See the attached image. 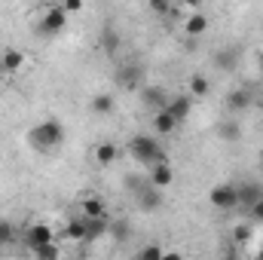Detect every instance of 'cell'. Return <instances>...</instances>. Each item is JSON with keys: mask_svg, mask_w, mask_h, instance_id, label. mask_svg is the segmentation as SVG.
Here are the masks:
<instances>
[{"mask_svg": "<svg viewBox=\"0 0 263 260\" xmlns=\"http://www.w3.org/2000/svg\"><path fill=\"white\" fill-rule=\"evenodd\" d=\"M12 242H15V227L0 217V248H3V245H12Z\"/></svg>", "mask_w": 263, "mask_h": 260, "instance_id": "27", "label": "cell"}, {"mask_svg": "<svg viewBox=\"0 0 263 260\" xmlns=\"http://www.w3.org/2000/svg\"><path fill=\"white\" fill-rule=\"evenodd\" d=\"M254 104H257V107H260V110H263V92H260V95H257V98H254Z\"/></svg>", "mask_w": 263, "mask_h": 260, "instance_id": "34", "label": "cell"}, {"mask_svg": "<svg viewBox=\"0 0 263 260\" xmlns=\"http://www.w3.org/2000/svg\"><path fill=\"white\" fill-rule=\"evenodd\" d=\"M162 254H165V248L159 242H147V245H141V251H138L135 260H162Z\"/></svg>", "mask_w": 263, "mask_h": 260, "instance_id": "23", "label": "cell"}, {"mask_svg": "<svg viewBox=\"0 0 263 260\" xmlns=\"http://www.w3.org/2000/svg\"><path fill=\"white\" fill-rule=\"evenodd\" d=\"M28 144L40 153H49V150H59L65 144V126L59 120H43L37 123L34 129L28 132Z\"/></svg>", "mask_w": 263, "mask_h": 260, "instance_id": "1", "label": "cell"}, {"mask_svg": "<svg viewBox=\"0 0 263 260\" xmlns=\"http://www.w3.org/2000/svg\"><path fill=\"white\" fill-rule=\"evenodd\" d=\"M260 196H263V190L257 187V184H242V187H239V205L251 211V208L257 205V199H260Z\"/></svg>", "mask_w": 263, "mask_h": 260, "instance_id": "17", "label": "cell"}, {"mask_svg": "<svg viewBox=\"0 0 263 260\" xmlns=\"http://www.w3.org/2000/svg\"><path fill=\"white\" fill-rule=\"evenodd\" d=\"M80 214L89 217V220H95V217H107V205H104L98 196H83V202H80Z\"/></svg>", "mask_w": 263, "mask_h": 260, "instance_id": "11", "label": "cell"}, {"mask_svg": "<svg viewBox=\"0 0 263 260\" xmlns=\"http://www.w3.org/2000/svg\"><path fill=\"white\" fill-rule=\"evenodd\" d=\"M3 73H6V70H3V62H0V77H3Z\"/></svg>", "mask_w": 263, "mask_h": 260, "instance_id": "37", "label": "cell"}, {"mask_svg": "<svg viewBox=\"0 0 263 260\" xmlns=\"http://www.w3.org/2000/svg\"><path fill=\"white\" fill-rule=\"evenodd\" d=\"M178 126H181V123H178L168 110H156V114H153V129H156V135H172Z\"/></svg>", "mask_w": 263, "mask_h": 260, "instance_id": "15", "label": "cell"}, {"mask_svg": "<svg viewBox=\"0 0 263 260\" xmlns=\"http://www.w3.org/2000/svg\"><path fill=\"white\" fill-rule=\"evenodd\" d=\"M162 260H184V254H181V251H165Z\"/></svg>", "mask_w": 263, "mask_h": 260, "instance_id": "33", "label": "cell"}, {"mask_svg": "<svg viewBox=\"0 0 263 260\" xmlns=\"http://www.w3.org/2000/svg\"><path fill=\"white\" fill-rule=\"evenodd\" d=\"M254 104V95L248 92V89H233L230 95H227V107L230 110H245V107H251Z\"/></svg>", "mask_w": 263, "mask_h": 260, "instance_id": "14", "label": "cell"}, {"mask_svg": "<svg viewBox=\"0 0 263 260\" xmlns=\"http://www.w3.org/2000/svg\"><path fill=\"white\" fill-rule=\"evenodd\" d=\"M172 181H175V172H172V165H168L165 159H162V162H156V165H150V187L165 190Z\"/></svg>", "mask_w": 263, "mask_h": 260, "instance_id": "7", "label": "cell"}, {"mask_svg": "<svg viewBox=\"0 0 263 260\" xmlns=\"http://www.w3.org/2000/svg\"><path fill=\"white\" fill-rule=\"evenodd\" d=\"M65 239H70V242H86V217L83 214H73V217H67L65 224Z\"/></svg>", "mask_w": 263, "mask_h": 260, "instance_id": "12", "label": "cell"}, {"mask_svg": "<svg viewBox=\"0 0 263 260\" xmlns=\"http://www.w3.org/2000/svg\"><path fill=\"white\" fill-rule=\"evenodd\" d=\"M92 110L95 114H110L114 110V98L110 95H95L92 98Z\"/></svg>", "mask_w": 263, "mask_h": 260, "instance_id": "26", "label": "cell"}, {"mask_svg": "<svg viewBox=\"0 0 263 260\" xmlns=\"http://www.w3.org/2000/svg\"><path fill=\"white\" fill-rule=\"evenodd\" d=\"M260 73H263V52H260Z\"/></svg>", "mask_w": 263, "mask_h": 260, "instance_id": "38", "label": "cell"}, {"mask_svg": "<svg viewBox=\"0 0 263 260\" xmlns=\"http://www.w3.org/2000/svg\"><path fill=\"white\" fill-rule=\"evenodd\" d=\"M62 9H65V12H80L83 3H80V0H67V3H62Z\"/></svg>", "mask_w": 263, "mask_h": 260, "instance_id": "31", "label": "cell"}, {"mask_svg": "<svg viewBox=\"0 0 263 260\" xmlns=\"http://www.w3.org/2000/svg\"><path fill=\"white\" fill-rule=\"evenodd\" d=\"M141 77H144V67L141 65H123L120 67V73H117V83L123 86V89H138V83H141Z\"/></svg>", "mask_w": 263, "mask_h": 260, "instance_id": "9", "label": "cell"}, {"mask_svg": "<svg viewBox=\"0 0 263 260\" xmlns=\"http://www.w3.org/2000/svg\"><path fill=\"white\" fill-rule=\"evenodd\" d=\"M129 153L138 162H144V165H156V162L165 159V156H162V147L156 144L153 135H135L129 141Z\"/></svg>", "mask_w": 263, "mask_h": 260, "instance_id": "2", "label": "cell"}, {"mask_svg": "<svg viewBox=\"0 0 263 260\" xmlns=\"http://www.w3.org/2000/svg\"><path fill=\"white\" fill-rule=\"evenodd\" d=\"M101 46H104L107 55H114V52L120 49V34H117L114 25H104V31H101Z\"/></svg>", "mask_w": 263, "mask_h": 260, "instance_id": "21", "label": "cell"}, {"mask_svg": "<svg viewBox=\"0 0 263 260\" xmlns=\"http://www.w3.org/2000/svg\"><path fill=\"white\" fill-rule=\"evenodd\" d=\"M251 236H254V227H251V224H239V227L233 230V242H236V245L251 242Z\"/></svg>", "mask_w": 263, "mask_h": 260, "instance_id": "24", "label": "cell"}, {"mask_svg": "<svg viewBox=\"0 0 263 260\" xmlns=\"http://www.w3.org/2000/svg\"><path fill=\"white\" fill-rule=\"evenodd\" d=\"M55 242V233H52V227H46V224H34V227H28V233H25V245L31 248V251H40V248H46V245H52Z\"/></svg>", "mask_w": 263, "mask_h": 260, "instance_id": "5", "label": "cell"}, {"mask_svg": "<svg viewBox=\"0 0 263 260\" xmlns=\"http://www.w3.org/2000/svg\"><path fill=\"white\" fill-rule=\"evenodd\" d=\"M107 233H110V217H95V220L86 217V242L83 245H92V242L104 239Z\"/></svg>", "mask_w": 263, "mask_h": 260, "instance_id": "8", "label": "cell"}, {"mask_svg": "<svg viewBox=\"0 0 263 260\" xmlns=\"http://www.w3.org/2000/svg\"><path fill=\"white\" fill-rule=\"evenodd\" d=\"M208 92H211V83H208V77L193 73V77H190V98H205Z\"/></svg>", "mask_w": 263, "mask_h": 260, "instance_id": "22", "label": "cell"}, {"mask_svg": "<svg viewBox=\"0 0 263 260\" xmlns=\"http://www.w3.org/2000/svg\"><path fill=\"white\" fill-rule=\"evenodd\" d=\"M159 202H162V196L156 187H144V190H138V205L144 208V211H153V208H159Z\"/></svg>", "mask_w": 263, "mask_h": 260, "instance_id": "19", "label": "cell"}, {"mask_svg": "<svg viewBox=\"0 0 263 260\" xmlns=\"http://www.w3.org/2000/svg\"><path fill=\"white\" fill-rule=\"evenodd\" d=\"M239 135H242L239 123H223V126H220V138H223V141H239Z\"/></svg>", "mask_w": 263, "mask_h": 260, "instance_id": "28", "label": "cell"}, {"mask_svg": "<svg viewBox=\"0 0 263 260\" xmlns=\"http://www.w3.org/2000/svg\"><path fill=\"white\" fill-rule=\"evenodd\" d=\"M236 65V52H230V49H223V52H217V67H233Z\"/></svg>", "mask_w": 263, "mask_h": 260, "instance_id": "29", "label": "cell"}, {"mask_svg": "<svg viewBox=\"0 0 263 260\" xmlns=\"http://www.w3.org/2000/svg\"><path fill=\"white\" fill-rule=\"evenodd\" d=\"M257 260H263V245H260V251H257Z\"/></svg>", "mask_w": 263, "mask_h": 260, "instance_id": "36", "label": "cell"}, {"mask_svg": "<svg viewBox=\"0 0 263 260\" xmlns=\"http://www.w3.org/2000/svg\"><path fill=\"white\" fill-rule=\"evenodd\" d=\"M59 257H62V245H59V242H52V245L34 251V260H59Z\"/></svg>", "mask_w": 263, "mask_h": 260, "instance_id": "25", "label": "cell"}, {"mask_svg": "<svg viewBox=\"0 0 263 260\" xmlns=\"http://www.w3.org/2000/svg\"><path fill=\"white\" fill-rule=\"evenodd\" d=\"M67 25V12L62 6H49L46 9V15L37 22V34H43V37H55V34H62Z\"/></svg>", "mask_w": 263, "mask_h": 260, "instance_id": "3", "label": "cell"}, {"mask_svg": "<svg viewBox=\"0 0 263 260\" xmlns=\"http://www.w3.org/2000/svg\"><path fill=\"white\" fill-rule=\"evenodd\" d=\"M141 101H144V107H150L156 114V110H165L168 107V92L162 86H144L141 89Z\"/></svg>", "mask_w": 263, "mask_h": 260, "instance_id": "6", "label": "cell"}, {"mask_svg": "<svg viewBox=\"0 0 263 260\" xmlns=\"http://www.w3.org/2000/svg\"><path fill=\"white\" fill-rule=\"evenodd\" d=\"M117 153H120V147H117L114 141H104V144L95 147V162H98V165H110V162L117 159Z\"/></svg>", "mask_w": 263, "mask_h": 260, "instance_id": "18", "label": "cell"}, {"mask_svg": "<svg viewBox=\"0 0 263 260\" xmlns=\"http://www.w3.org/2000/svg\"><path fill=\"white\" fill-rule=\"evenodd\" d=\"M107 236H114L120 245H123V242H129V239H132V224L126 220V217H117V220H110V233H107Z\"/></svg>", "mask_w": 263, "mask_h": 260, "instance_id": "20", "label": "cell"}, {"mask_svg": "<svg viewBox=\"0 0 263 260\" xmlns=\"http://www.w3.org/2000/svg\"><path fill=\"white\" fill-rule=\"evenodd\" d=\"M251 217H254V220H263V196L257 199V205L251 208Z\"/></svg>", "mask_w": 263, "mask_h": 260, "instance_id": "32", "label": "cell"}, {"mask_svg": "<svg viewBox=\"0 0 263 260\" xmlns=\"http://www.w3.org/2000/svg\"><path fill=\"white\" fill-rule=\"evenodd\" d=\"M208 31V15L205 12H193L187 22H184V34H190V37H202Z\"/></svg>", "mask_w": 263, "mask_h": 260, "instance_id": "16", "label": "cell"}, {"mask_svg": "<svg viewBox=\"0 0 263 260\" xmlns=\"http://www.w3.org/2000/svg\"><path fill=\"white\" fill-rule=\"evenodd\" d=\"M178 123H184L187 117H190V110H193V98L190 95H178V98H168V107H165Z\"/></svg>", "mask_w": 263, "mask_h": 260, "instance_id": "10", "label": "cell"}, {"mask_svg": "<svg viewBox=\"0 0 263 260\" xmlns=\"http://www.w3.org/2000/svg\"><path fill=\"white\" fill-rule=\"evenodd\" d=\"M172 9V3L168 0H150V12H156V15H165Z\"/></svg>", "mask_w": 263, "mask_h": 260, "instance_id": "30", "label": "cell"}, {"mask_svg": "<svg viewBox=\"0 0 263 260\" xmlns=\"http://www.w3.org/2000/svg\"><path fill=\"white\" fill-rule=\"evenodd\" d=\"M0 62H3V70L6 73H18L25 67V52L22 49H3L0 52Z\"/></svg>", "mask_w": 263, "mask_h": 260, "instance_id": "13", "label": "cell"}, {"mask_svg": "<svg viewBox=\"0 0 263 260\" xmlns=\"http://www.w3.org/2000/svg\"><path fill=\"white\" fill-rule=\"evenodd\" d=\"M208 202H211L214 208H220V211L239 208V187H236V184H217V187H211Z\"/></svg>", "mask_w": 263, "mask_h": 260, "instance_id": "4", "label": "cell"}, {"mask_svg": "<svg viewBox=\"0 0 263 260\" xmlns=\"http://www.w3.org/2000/svg\"><path fill=\"white\" fill-rule=\"evenodd\" d=\"M223 260H239L236 254H223Z\"/></svg>", "mask_w": 263, "mask_h": 260, "instance_id": "35", "label": "cell"}]
</instances>
